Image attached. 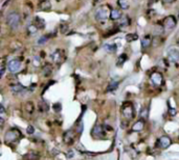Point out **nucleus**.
<instances>
[{"label":"nucleus","instance_id":"obj_1","mask_svg":"<svg viewBox=\"0 0 179 160\" xmlns=\"http://www.w3.org/2000/svg\"><path fill=\"white\" fill-rule=\"evenodd\" d=\"M6 23L13 30H17L20 25V15L16 12H10L6 17Z\"/></svg>","mask_w":179,"mask_h":160},{"label":"nucleus","instance_id":"obj_2","mask_svg":"<svg viewBox=\"0 0 179 160\" xmlns=\"http://www.w3.org/2000/svg\"><path fill=\"white\" fill-rule=\"evenodd\" d=\"M20 137L21 133L19 130H10L4 135V140H5L6 143H13V142L17 141Z\"/></svg>","mask_w":179,"mask_h":160},{"label":"nucleus","instance_id":"obj_3","mask_svg":"<svg viewBox=\"0 0 179 160\" xmlns=\"http://www.w3.org/2000/svg\"><path fill=\"white\" fill-rule=\"evenodd\" d=\"M109 16V10H108V6H100L99 8L95 12V19L100 22H104L106 19Z\"/></svg>","mask_w":179,"mask_h":160},{"label":"nucleus","instance_id":"obj_4","mask_svg":"<svg viewBox=\"0 0 179 160\" xmlns=\"http://www.w3.org/2000/svg\"><path fill=\"white\" fill-rule=\"evenodd\" d=\"M121 111H123L124 117H125L126 119H129V120L133 118L134 115H135V110H134L131 102H127V103L124 104Z\"/></svg>","mask_w":179,"mask_h":160},{"label":"nucleus","instance_id":"obj_5","mask_svg":"<svg viewBox=\"0 0 179 160\" xmlns=\"http://www.w3.org/2000/svg\"><path fill=\"white\" fill-rule=\"evenodd\" d=\"M176 23H177V21H176V19H175V17H174V16H168L167 18L165 19V21H163L165 29L168 30V31H171V30H173L174 27H176Z\"/></svg>","mask_w":179,"mask_h":160},{"label":"nucleus","instance_id":"obj_6","mask_svg":"<svg viewBox=\"0 0 179 160\" xmlns=\"http://www.w3.org/2000/svg\"><path fill=\"white\" fill-rule=\"evenodd\" d=\"M92 136L95 138H104L105 137V130H104V127L102 125H95L92 130Z\"/></svg>","mask_w":179,"mask_h":160},{"label":"nucleus","instance_id":"obj_7","mask_svg":"<svg viewBox=\"0 0 179 160\" xmlns=\"http://www.w3.org/2000/svg\"><path fill=\"white\" fill-rule=\"evenodd\" d=\"M7 67H8V70H10V72H13V73H16V72H18L19 70H20V67H21L20 60L13 59V60H10V62H8Z\"/></svg>","mask_w":179,"mask_h":160},{"label":"nucleus","instance_id":"obj_8","mask_svg":"<svg viewBox=\"0 0 179 160\" xmlns=\"http://www.w3.org/2000/svg\"><path fill=\"white\" fill-rule=\"evenodd\" d=\"M168 57H169V59L172 61V62H178L179 61V50L178 49H171V50H169V52H168Z\"/></svg>","mask_w":179,"mask_h":160},{"label":"nucleus","instance_id":"obj_9","mask_svg":"<svg viewBox=\"0 0 179 160\" xmlns=\"http://www.w3.org/2000/svg\"><path fill=\"white\" fill-rule=\"evenodd\" d=\"M151 80H152V82L154 83L156 86H160L163 83V75H161L160 73H157V72H155V73H153L152 75H151Z\"/></svg>","mask_w":179,"mask_h":160},{"label":"nucleus","instance_id":"obj_10","mask_svg":"<svg viewBox=\"0 0 179 160\" xmlns=\"http://www.w3.org/2000/svg\"><path fill=\"white\" fill-rule=\"evenodd\" d=\"M39 11H43V12H48L52 10V3L49 0H42L39 3Z\"/></svg>","mask_w":179,"mask_h":160},{"label":"nucleus","instance_id":"obj_11","mask_svg":"<svg viewBox=\"0 0 179 160\" xmlns=\"http://www.w3.org/2000/svg\"><path fill=\"white\" fill-rule=\"evenodd\" d=\"M171 143H172L171 138L168 137V136H163V137L159 139V146H160L161 149L169 148V146H171Z\"/></svg>","mask_w":179,"mask_h":160},{"label":"nucleus","instance_id":"obj_12","mask_svg":"<svg viewBox=\"0 0 179 160\" xmlns=\"http://www.w3.org/2000/svg\"><path fill=\"white\" fill-rule=\"evenodd\" d=\"M52 60H54L56 63L62 62V60H63V58H64L63 52H62L61 50H57L56 52H55L54 54H52Z\"/></svg>","mask_w":179,"mask_h":160},{"label":"nucleus","instance_id":"obj_13","mask_svg":"<svg viewBox=\"0 0 179 160\" xmlns=\"http://www.w3.org/2000/svg\"><path fill=\"white\" fill-rule=\"evenodd\" d=\"M74 140V133L72 131H68L64 135V142L67 144H71Z\"/></svg>","mask_w":179,"mask_h":160},{"label":"nucleus","instance_id":"obj_14","mask_svg":"<svg viewBox=\"0 0 179 160\" xmlns=\"http://www.w3.org/2000/svg\"><path fill=\"white\" fill-rule=\"evenodd\" d=\"M151 43H152V38H151V36L147 35V36H145V37L142 38V46L144 49L149 48V46L151 45Z\"/></svg>","mask_w":179,"mask_h":160},{"label":"nucleus","instance_id":"obj_15","mask_svg":"<svg viewBox=\"0 0 179 160\" xmlns=\"http://www.w3.org/2000/svg\"><path fill=\"white\" fill-rule=\"evenodd\" d=\"M144 127H145V121L144 120H138L137 122L134 123L132 130H133L134 132H140V131H142Z\"/></svg>","mask_w":179,"mask_h":160},{"label":"nucleus","instance_id":"obj_16","mask_svg":"<svg viewBox=\"0 0 179 160\" xmlns=\"http://www.w3.org/2000/svg\"><path fill=\"white\" fill-rule=\"evenodd\" d=\"M110 18L112 19V20H118V19H121V12L118 8H114V10L111 11V13H110Z\"/></svg>","mask_w":179,"mask_h":160},{"label":"nucleus","instance_id":"obj_17","mask_svg":"<svg viewBox=\"0 0 179 160\" xmlns=\"http://www.w3.org/2000/svg\"><path fill=\"white\" fill-rule=\"evenodd\" d=\"M40 156L36 152H29L24 156V160H39Z\"/></svg>","mask_w":179,"mask_h":160},{"label":"nucleus","instance_id":"obj_18","mask_svg":"<svg viewBox=\"0 0 179 160\" xmlns=\"http://www.w3.org/2000/svg\"><path fill=\"white\" fill-rule=\"evenodd\" d=\"M24 110H25V112H26L27 114H29V115L33 114L34 111H35V106H34L33 102H31V101L26 102V103H25V105H24Z\"/></svg>","mask_w":179,"mask_h":160},{"label":"nucleus","instance_id":"obj_19","mask_svg":"<svg viewBox=\"0 0 179 160\" xmlns=\"http://www.w3.org/2000/svg\"><path fill=\"white\" fill-rule=\"evenodd\" d=\"M12 92L14 94H19V93H21V92H23L24 91V87L22 86L21 84H19V83H17V84H14V85H12Z\"/></svg>","mask_w":179,"mask_h":160},{"label":"nucleus","instance_id":"obj_20","mask_svg":"<svg viewBox=\"0 0 179 160\" xmlns=\"http://www.w3.org/2000/svg\"><path fill=\"white\" fill-rule=\"evenodd\" d=\"M104 50L108 53H114L116 51V45L115 44H105L104 45Z\"/></svg>","mask_w":179,"mask_h":160},{"label":"nucleus","instance_id":"obj_21","mask_svg":"<svg viewBox=\"0 0 179 160\" xmlns=\"http://www.w3.org/2000/svg\"><path fill=\"white\" fill-rule=\"evenodd\" d=\"M129 24H130V19L128 18L127 16L121 17V20H119V25L123 27H128Z\"/></svg>","mask_w":179,"mask_h":160},{"label":"nucleus","instance_id":"obj_22","mask_svg":"<svg viewBox=\"0 0 179 160\" xmlns=\"http://www.w3.org/2000/svg\"><path fill=\"white\" fill-rule=\"evenodd\" d=\"M118 81H111V82L108 84L107 91L108 92H112V91H114V89H118Z\"/></svg>","mask_w":179,"mask_h":160},{"label":"nucleus","instance_id":"obj_23","mask_svg":"<svg viewBox=\"0 0 179 160\" xmlns=\"http://www.w3.org/2000/svg\"><path fill=\"white\" fill-rule=\"evenodd\" d=\"M138 39V36L136 34H128L126 36V41L128 42H132V41H135V40Z\"/></svg>","mask_w":179,"mask_h":160},{"label":"nucleus","instance_id":"obj_24","mask_svg":"<svg viewBox=\"0 0 179 160\" xmlns=\"http://www.w3.org/2000/svg\"><path fill=\"white\" fill-rule=\"evenodd\" d=\"M118 5L121 6V8L126 10L129 8V0H118Z\"/></svg>","mask_w":179,"mask_h":160},{"label":"nucleus","instance_id":"obj_25","mask_svg":"<svg viewBox=\"0 0 179 160\" xmlns=\"http://www.w3.org/2000/svg\"><path fill=\"white\" fill-rule=\"evenodd\" d=\"M52 67H50L49 64H46L45 67H43V75L44 76H49L50 74H52Z\"/></svg>","mask_w":179,"mask_h":160},{"label":"nucleus","instance_id":"obj_26","mask_svg":"<svg viewBox=\"0 0 179 160\" xmlns=\"http://www.w3.org/2000/svg\"><path fill=\"white\" fill-rule=\"evenodd\" d=\"M153 33H154L155 35H157V36H158V35H161V34L163 33V27H161V25H155Z\"/></svg>","mask_w":179,"mask_h":160},{"label":"nucleus","instance_id":"obj_27","mask_svg":"<svg viewBox=\"0 0 179 160\" xmlns=\"http://www.w3.org/2000/svg\"><path fill=\"white\" fill-rule=\"evenodd\" d=\"M128 59V57H127V55L126 54H121V55H119L118 56V65H123V63H125V61Z\"/></svg>","mask_w":179,"mask_h":160},{"label":"nucleus","instance_id":"obj_28","mask_svg":"<svg viewBox=\"0 0 179 160\" xmlns=\"http://www.w3.org/2000/svg\"><path fill=\"white\" fill-rule=\"evenodd\" d=\"M27 30H28L29 34H36L38 32V27L36 24H31V25H28Z\"/></svg>","mask_w":179,"mask_h":160},{"label":"nucleus","instance_id":"obj_29","mask_svg":"<svg viewBox=\"0 0 179 160\" xmlns=\"http://www.w3.org/2000/svg\"><path fill=\"white\" fill-rule=\"evenodd\" d=\"M48 37H49V36H48V35L42 36V37L40 38L39 40H38V43H39V44H44V43H45L46 41H47L48 39H49V38H48Z\"/></svg>","mask_w":179,"mask_h":160},{"label":"nucleus","instance_id":"obj_30","mask_svg":"<svg viewBox=\"0 0 179 160\" xmlns=\"http://www.w3.org/2000/svg\"><path fill=\"white\" fill-rule=\"evenodd\" d=\"M148 112H149V111H148V108H145L144 110H142V113H140V116H142L144 119H146L147 117H148Z\"/></svg>","mask_w":179,"mask_h":160},{"label":"nucleus","instance_id":"obj_31","mask_svg":"<svg viewBox=\"0 0 179 160\" xmlns=\"http://www.w3.org/2000/svg\"><path fill=\"white\" fill-rule=\"evenodd\" d=\"M33 64L35 65V67H39L40 65V58L39 57H34V59H33Z\"/></svg>","mask_w":179,"mask_h":160},{"label":"nucleus","instance_id":"obj_32","mask_svg":"<svg viewBox=\"0 0 179 160\" xmlns=\"http://www.w3.org/2000/svg\"><path fill=\"white\" fill-rule=\"evenodd\" d=\"M67 31H68V25H67V23H64V24H62L61 25V32L63 34H65V33H67Z\"/></svg>","mask_w":179,"mask_h":160},{"label":"nucleus","instance_id":"obj_33","mask_svg":"<svg viewBox=\"0 0 179 160\" xmlns=\"http://www.w3.org/2000/svg\"><path fill=\"white\" fill-rule=\"evenodd\" d=\"M26 133L29 134V135L34 134V133H35V127H31V125H28V127H27V130H26Z\"/></svg>","mask_w":179,"mask_h":160},{"label":"nucleus","instance_id":"obj_34","mask_svg":"<svg viewBox=\"0 0 179 160\" xmlns=\"http://www.w3.org/2000/svg\"><path fill=\"white\" fill-rule=\"evenodd\" d=\"M36 20H38V23H40V27H44V19H41L40 17H36Z\"/></svg>","mask_w":179,"mask_h":160},{"label":"nucleus","instance_id":"obj_35","mask_svg":"<svg viewBox=\"0 0 179 160\" xmlns=\"http://www.w3.org/2000/svg\"><path fill=\"white\" fill-rule=\"evenodd\" d=\"M52 108H54V110L56 111V112H59V111H61L62 106H61V104H60V103H56L54 106H52Z\"/></svg>","mask_w":179,"mask_h":160},{"label":"nucleus","instance_id":"obj_36","mask_svg":"<svg viewBox=\"0 0 179 160\" xmlns=\"http://www.w3.org/2000/svg\"><path fill=\"white\" fill-rule=\"evenodd\" d=\"M40 108H41L42 111H47L48 110V106H47V104H45L44 102H42V104H41V106H40Z\"/></svg>","mask_w":179,"mask_h":160},{"label":"nucleus","instance_id":"obj_37","mask_svg":"<svg viewBox=\"0 0 179 160\" xmlns=\"http://www.w3.org/2000/svg\"><path fill=\"white\" fill-rule=\"evenodd\" d=\"M163 1V3H165V4H170V3H172V2H174V0H161Z\"/></svg>","mask_w":179,"mask_h":160},{"label":"nucleus","instance_id":"obj_38","mask_svg":"<svg viewBox=\"0 0 179 160\" xmlns=\"http://www.w3.org/2000/svg\"><path fill=\"white\" fill-rule=\"evenodd\" d=\"M4 71H5V70H4V67H1V72H0V76H1V77L4 75Z\"/></svg>","mask_w":179,"mask_h":160},{"label":"nucleus","instance_id":"obj_39","mask_svg":"<svg viewBox=\"0 0 179 160\" xmlns=\"http://www.w3.org/2000/svg\"><path fill=\"white\" fill-rule=\"evenodd\" d=\"M170 114H171L172 116H174V115H176V111L175 110H172V108H171V110H170Z\"/></svg>","mask_w":179,"mask_h":160},{"label":"nucleus","instance_id":"obj_40","mask_svg":"<svg viewBox=\"0 0 179 160\" xmlns=\"http://www.w3.org/2000/svg\"><path fill=\"white\" fill-rule=\"evenodd\" d=\"M72 157V152H69L68 153V158H71Z\"/></svg>","mask_w":179,"mask_h":160},{"label":"nucleus","instance_id":"obj_41","mask_svg":"<svg viewBox=\"0 0 179 160\" xmlns=\"http://www.w3.org/2000/svg\"><path fill=\"white\" fill-rule=\"evenodd\" d=\"M56 1H62V0H56Z\"/></svg>","mask_w":179,"mask_h":160}]
</instances>
